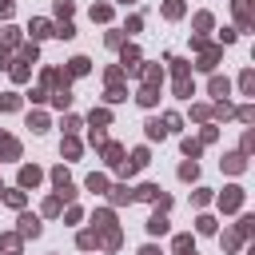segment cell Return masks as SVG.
<instances>
[{
  "label": "cell",
  "mask_w": 255,
  "mask_h": 255,
  "mask_svg": "<svg viewBox=\"0 0 255 255\" xmlns=\"http://www.w3.org/2000/svg\"><path fill=\"white\" fill-rule=\"evenodd\" d=\"M20 235H40V219L36 215H24L20 219Z\"/></svg>",
  "instance_id": "1"
},
{
  "label": "cell",
  "mask_w": 255,
  "mask_h": 255,
  "mask_svg": "<svg viewBox=\"0 0 255 255\" xmlns=\"http://www.w3.org/2000/svg\"><path fill=\"white\" fill-rule=\"evenodd\" d=\"M20 183L24 187H36L40 183V168H20Z\"/></svg>",
  "instance_id": "2"
},
{
  "label": "cell",
  "mask_w": 255,
  "mask_h": 255,
  "mask_svg": "<svg viewBox=\"0 0 255 255\" xmlns=\"http://www.w3.org/2000/svg\"><path fill=\"white\" fill-rule=\"evenodd\" d=\"M0 155H12V159H16V155H20V144H16L12 136H0Z\"/></svg>",
  "instance_id": "3"
},
{
  "label": "cell",
  "mask_w": 255,
  "mask_h": 255,
  "mask_svg": "<svg viewBox=\"0 0 255 255\" xmlns=\"http://www.w3.org/2000/svg\"><path fill=\"white\" fill-rule=\"evenodd\" d=\"M148 231H152V235H164V231H168V219H164V215L155 211V215L148 219Z\"/></svg>",
  "instance_id": "4"
},
{
  "label": "cell",
  "mask_w": 255,
  "mask_h": 255,
  "mask_svg": "<svg viewBox=\"0 0 255 255\" xmlns=\"http://www.w3.org/2000/svg\"><path fill=\"white\" fill-rule=\"evenodd\" d=\"M239 200H243V196H239V187H228V196H223L219 204H223V207L231 211V207H239Z\"/></svg>",
  "instance_id": "5"
},
{
  "label": "cell",
  "mask_w": 255,
  "mask_h": 255,
  "mask_svg": "<svg viewBox=\"0 0 255 255\" xmlns=\"http://www.w3.org/2000/svg\"><path fill=\"white\" fill-rule=\"evenodd\" d=\"M112 200L116 204H132V191H128V187H112Z\"/></svg>",
  "instance_id": "6"
},
{
  "label": "cell",
  "mask_w": 255,
  "mask_h": 255,
  "mask_svg": "<svg viewBox=\"0 0 255 255\" xmlns=\"http://www.w3.org/2000/svg\"><path fill=\"white\" fill-rule=\"evenodd\" d=\"M164 132H168V128H159V120H152V124H148V136H152V140H159Z\"/></svg>",
  "instance_id": "7"
},
{
  "label": "cell",
  "mask_w": 255,
  "mask_h": 255,
  "mask_svg": "<svg viewBox=\"0 0 255 255\" xmlns=\"http://www.w3.org/2000/svg\"><path fill=\"white\" fill-rule=\"evenodd\" d=\"M176 251H179V255H187V251H191V239H187V235H179V239H176Z\"/></svg>",
  "instance_id": "8"
},
{
  "label": "cell",
  "mask_w": 255,
  "mask_h": 255,
  "mask_svg": "<svg viewBox=\"0 0 255 255\" xmlns=\"http://www.w3.org/2000/svg\"><path fill=\"white\" fill-rule=\"evenodd\" d=\"M72 72H76V76H80V72H88V60H84V56H76V60H72Z\"/></svg>",
  "instance_id": "9"
},
{
  "label": "cell",
  "mask_w": 255,
  "mask_h": 255,
  "mask_svg": "<svg viewBox=\"0 0 255 255\" xmlns=\"http://www.w3.org/2000/svg\"><path fill=\"white\" fill-rule=\"evenodd\" d=\"M211 92L215 96H228V80H211Z\"/></svg>",
  "instance_id": "10"
},
{
  "label": "cell",
  "mask_w": 255,
  "mask_h": 255,
  "mask_svg": "<svg viewBox=\"0 0 255 255\" xmlns=\"http://www.w3.org/2000/svg\"><path fill=\"white\" fill-rule=\"evenodd\" d=\"M183 12V4H179V0H168V16H179Z\"/></svg>",
  "instance_id": "11"
},
{
  "label": "cell",
  "mask_w": 255,
  "mask_h": 255,
  "mask_svg": "<svg viewBox=\"0 0 255 255\" xmlns=\"http://www.w3.org/2000/svg\"><path fill=\"white\" fill-rule=\"evenodd\" d=\"M12 12V0H0V16H8Z\"/></svg>",
  "instance_id": "12"
}]
</instances>
